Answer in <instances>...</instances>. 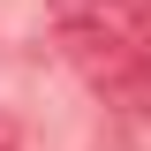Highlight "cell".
I'll return each instance as SVG.
<instances>
[{
  "label": "cell",
  "instance_id": "1",
  "mask_svg": "<svg viewBox=\"0 0 151 151\" xmlns=\"http://www.w3.org/2000/svg\"><path fill=\"white\" fill-rule=\"evenodd\" d=\"M60 45L98 98H113L121 113L151 106V0H106L91 15L60 23Z\"/></svg>",
  "mask_w": 151,
  "mask_h": 151
},
{
  "label": "cell",
  "instance_id": "2",
  "mask_svg": "<svg viewBox=\"0 0 151 151\" xmlns=\"http://www.w3.org/2000/svg\"><path fill=\"white\" fill-rule=\"evenodd\" d=\"M0 151H38L30 129H23V121H8V113H0Z\"/></svg>",
  "mask_w": 151,
  "mask_h": 151
},
{
  "label": "cell",
  "instance_id": "3",
  "mask_svg": "<svg viewBox=\"0 0 151 151\" xmlns=\"http://www.w3.org/2000/svg\"><path fill=\"white\" fill-rule=\"evenodd\" d=\"M91 8H106V0H53V15H60V23H76V15H91Z\"/></svg>",
  "mask_w": 151,
  "mask_h": 151
}]
</instances>
